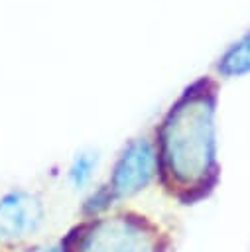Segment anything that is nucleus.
I'll return each mask as SVG.
<instances>
[{"label":"nucleus","instance_id":"f257e3e1","mask_svg":"<svg viewBox=\"0 0 250 252\" xmlns=\"http://www.w3.org/2000/svg\"><path fill=\"white\" fill-rule=\"evenodd\" d=\"M165 154L181 179L199 177L213 154L211 106L201 100H189L179 106L165 126Z\"/></svg>","mask_w":250,"mask_h":252},{"label":"nucleus","instance_id":"0eeeda50","mask_svg":"<svg viewBox=\"0 0 250 252\" xmlns=\"http://www.w3.org/2000/svg\"><path fill=\"white\" fill-rule=\"evenodd\" d=\"M35 252H63L59 246H45V248H37Z\"/></svg>","mask_w":250,"mask_h":252},{"label":"nucleus","instance_id":"39448f33","mask_svg":"<svg viewBox=\"0 0 250 252\" xmlns=\"http://www.w3.org/2000/svg\"><path fill=\"white\" fill-rule=\"evenodd\" d=\"M219 71L224 75H240V73L250 71V33H246L242 39H238L220 57Z\"/></svg>","mask_w":250,"mask_h":252},{"label":"nucleus","instance_id":"423d86ee","mask_svg":"<svg viewBox=\"0 0 250 252\" xmlns=\"http://www.w3.org/2000/svg\"><path fill=\"white\" fill-rule=\"evenodd\" d=\"M96 167V154H91V152H83L75 158L71 169H69V177L73 181L75 187H83L89 183L93 171Z\"/></svg>","mask_w":250,"mask_h":252},{"label":"nucleus","instance_id":"f03ea898","mask_svg":"<svg viewBox=\"0 0 250 252\" xmlns=\"http://www.w3.org/2000/svg\"><path fill=\"white\" fill-rule=\"evenodd\" d=\"M43 217L41 203L26 193L12 191L0 201V240H18L33 232Z\"/></svg>","mask_w":250,"mask_h":252},{"label":"nucleus","instance_id":"20e7f679","mask_svg":"<svg viewBox=\"0 0 250 252\" xmlns=\"http://www.w3.org/2000/svg\"><path fill=\"white\" fill-rule=\"evenodd\" d=\"M85 252H150V246L146 236L136 232L128 222L114 220L91 238Z\"/></svg>","mask_w":250,"mask_h":252},{"label":"nucleus","instance_id":"7ed1b4c3","mask_svg":"<svg viewBox=\"0 0 250 252\" xmlns=\"http://www.w3.org/2000/svg\"><path fill=\"white\" fill-rule=\"evenodd\" d=\"M154 150L148 140L132 142L120 156L114 175H112V191L116 195H132L142 189L152 173H154Z\"/></svg>","mask_w":250,"mask_h":252}]
</instances>
